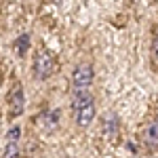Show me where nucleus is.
I'll return each instance as SVG.
<instances>
[{"instance_id":"nucleus-1","label":"nucleus","mask_w":158,"mask_h":158,"mask_svg":"<svg viewBox=\"0 0 158 158\" xmlns=\"http://www.w3.org/2000/svg\"><path fill=\"white\" fill-rule=\"evenodd\" d=\"M72 110H74V116H76V124L78 127H89L95 118V114H97L95 97L91 93L72 95Z\"/></svg>"},{"instance_id":"nucleus-2","label":"nucleus","mask_w":158,"mask_h":158,"mask_svg":"<svg viewBox=\"0 0 158 158\" xmlns=\"http://www.w3.org/2000/svg\"><path fill=\"white\" fill-rule=\"evenodd\" d=\"M93 65L91 63H80L76 65L72 74V95H82V93H91V85H93Z\"/></svg>"},{"instance_id":"nucleus-3","label":"nucleus","mask_w":158,"mask_h":158,"mask_svg":"<svg viewBox=\"0 0 158 158\" xmlns=\"http://www.w3.org/2000/svg\"><path fill=\"white\" fill-rule=\"evenodd\" d=\"M34 78L36 80H47L53 76L55 72V57H53V53L47 49H40L34 55Z\"/></svg>"},{"instance_id":"nucleus-4","label":"nucleus","mask_w":158,"mask_h":158,"mask_svg":"<svg viewBox=\"0 0 158 158\" xmlns=\"http://www.w3.org/2000/svg\"><path fill=\"white\" fill-rule=\"evenodd\" d=\"M6 110H9V116L11 118H17L21 116L25 110V95L21 85H13L9 95H6Z\"/></svg>"},{"instance_id":"nucleus-5","label":"nucleus","mask_w":158,"mask_h":158,"mask_svg":"<svg viewBox=\"0 0 158 158\" xmlns=\"http://www.w3.org/2000/svg\"><path fill=\"white\" fill-rule=\"evenodd\" d=\"M143 141H146V146L152 148V150L158 148V120L150 122L146 129H143Z\"/></svg>"},{"instance_id":"nucleus-6","label":"nucleus","mask_w":158,"mask_h":158,"mask_svg":"<svg viewBox=\"0 0 158 158\" xmlns=\"http://www.w3.org/2000/svg\"><path fill=\"white\" fill-rule=\"evenodd\" d=\"M15 53H17V57H23L27 49H30V34H21V36L15 40Z\"/></svg>"},{"instance_id":"nucleus-7","label":"nucleus","mask_w":158,"mask_h":158,"mask_svg":"<svg viewBox=\"0 0 158 158\" xmlns=\"http://www.w3.org/2000/svg\"><path fill=\"white\" fill-rule=\"evenodd\" d=\"M19 137H21V129L19 127H11L9 133H6V143H19Z\"/></svg>"},{"instance_id":"nucleus-8","label":"nucleus","mask_w":158,"mask_h":158,"mask_svg":"<svg viewBox=\"0 0 158 158\" xmlns=\"http://www.w3.org/2000/svg\"><path fill=\"white\" fill-rule=\"evenodd\" d=\"M4 158H19V143H6L4 146Z\"/></svg>"},{"instance_id":"nucleus-9","label":"nucleus","mask_w":158,"mask_h":158,"mask_svg":"<svg viewBox=\"0 0 158 158\" xmlns=\"http://www.w3.org/2000/svg\"><path fill=\"white\" fill-rule=\"evenodd\" d=\"M152 61H154V65L158 68V36L152 38Z\"/></svg>"},{"instance_id":"nucleus-10","label":"nucleus","mask_w":158,"mask_h":158,"mask_svg":"<svg viewBox=\"0 0 158 158\" xmlns=\"http://www.w3.org/2000/svg\"><path fill=\"white\" fill-rule=\"evenodd\" d=\"M156 120H158V118H156Z\"/></svg>"},{"instance_id":"nucleus-11","label":"nucleus","mask_w":158,"mask_h":158,"mask_svg":"<svg viewBox=\"0 0 158 158\" xmlns=\"http://www.w3.org/2000/svg\"><path fill=\"white\" fill-rule=\"evenodd\" d=\"M156 36H158V34H156Z\"/></svg>"}]
</instances>
